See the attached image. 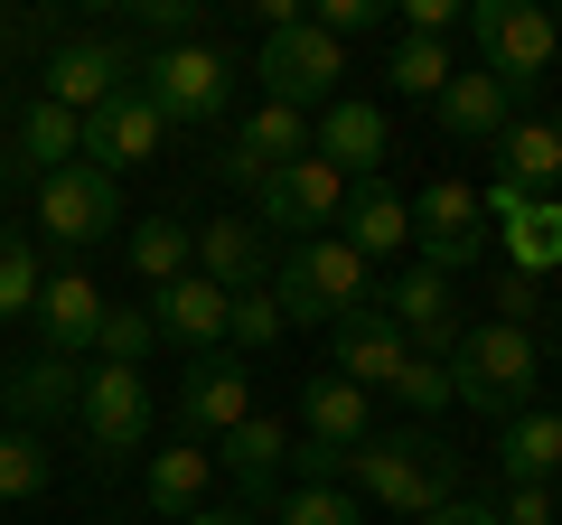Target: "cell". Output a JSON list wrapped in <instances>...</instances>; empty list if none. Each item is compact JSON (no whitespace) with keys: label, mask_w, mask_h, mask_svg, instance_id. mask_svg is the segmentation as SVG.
Masks as SVG:
<instances>
[{"label":"cell","mask_w":562,"mask_h":525,"mask_svg":"<svg viewBox=\"0 0 562 525\" xmlns=\"http://www.w3.org/2000/svg\"><path fill=\"white\" fill-rule=\"evenodd\" d=\"M347 479L375 506H394V516H431V506L460 498V460H450L441 442H422V432H375V442H357L347 450Z\"/></svg>","instance_id":"obj_1"},{"label":"cell","mask_w":562,"mask_h":525,"mask_svg":"<svg viewBox=\"0 0 562 525\" xmlns=\"http://www.w3.org/2000/svg\"><path fill=\"white\" fill-rule=\"evenodd\" d=\"M272 301L291 310V320H357V310H375V272H366V254L347 235H301L291 254H281L272 272Z\"/></svg>","instance_id":"obj_2"},{"label":"cell","mask_w":562,"mask_h":525,"mask_svg":"<svg viewBox=\"0 0 562 525\" xmlns=\"http://www.w3.org/2000/svg\"><path fill=\"white\" fill-rule=\"evenodd\" d=\"M535 376H543V357H535V338H525L516 320L460 328V347H450V394L479 404V413H497V423H516V413H525Z\"/></svg>","instance_id":"obj_3"},{"label":"cell","mask_w":562,"mask_h":525,"mask_svg":"<svg viewBox=\"0 0 562 525\" xmlns=\"http://www.w3.org/2000/svg\"><path fill=\"white\" fill-rule=\"evenodd\" d=\"M140 94L160 103V122H216L235 103V57L216 38H179L140 57Z\"/></svg>","instance_id":"obj_4"},{"label":"cell","mask_w":562,"mask_h":525,"mask_svg":"<svg viewBox=\"0 0 562 525\" xmlns=\"http://www.w3.org/2000/svg\"><path fill=\"white\" fill-rule=\"evenodd\" d=\"M254 76L272 85V103H328V94H338V76H347V47L328 38V29L291 20V29H262Z\"/></svg>","instance_id":"obj_5"},{"label":"cell","mask_w":562,"mask_h":525,"mask_svg":"<svg viewBox=\"0 0 562 525\" xmlns=\"http://www.w3.org/2000/svg\"><path fill=\"white\" fill-rule=\"evenodd\" d=\"M469 29H479V57H487V76L516 94V85H535L543 66H553V47H562V29L543 20L535 0H479L469 10Z\"/></svg>","instance_id":"obj_6"},{"label":"cell","mask_w":562,"mask_h":525,"mask_svg":"<svg viewBox=\"0 0 562 525\" xmlns=\"http://www.w3.org/2000/svg\"><path fill=\"white\" fill-rule=\"evenodd\" d=\"M413 235H422V262L431 272H469L479 262V244H487V206H479V188H460V179H431L413 198Z\"/></svg>","instance_id":"obj_7"},{"label":"cell","mask_w":562,"mask_h":525,"mask_svg":"<svg viewBox=\"0 0 562 525\" xmlns=\"http://www.w3.org/2000/svg\"><path fill=\"white\" fill-rule=\"evenodd\" d=\"M347 188H357V179H347V169H328L319 150H310V160L272 169L254 198H262V225H291V244H301V235H328V225L347 216Z\"/></svg>","instance_id":"obj_8"},{"label":"cell","mask_w":562,"mask_h":525,"mask_svg":"<svg viewBox=\"0 0 562 525\" xmlns=\"http://www.w3.org/2000/svg\"><path fill=\"white\" fill-rule=\"evenodd\" d=\"M76 423H85V442H94L103 460L140 450V442H150V384H140V366H85Z\"/></svg>","instance_id":"obj_9"},{"label":"cell","mask_w":562,"mask_h":525,"mask_svg":"<svg viewBox=\"0 0 562 525\" xmlns=\"http://www.w3.org/2000/svg\"><path fill=\"white\" fill-rule=\"evenodd\" d=\"M38 225H47L57 244L113 235V225H122V179H113V169H94V160H76V169H57V179H38Z\"/></svg>","instance_id":"obj_10"},{"label":"cell","mask_w":562,"mask_h":525,"mask_svg":"<svg viewBox=\"0 0 562 525\" xmlns=\"http://www.w3.org/2000/svg\"><path fill=\"white\" fill-rule=\"evenodd\" d=\"M179 423H188V442H225V432H244L254 423V376H244V357H198L188 366V384H179Z\"/></svg>","instance_id":"obj_11"},{"label":"cell","mask_w":562,"mask_h":525,"mask_svg":"<svg viewBox=\"0 0 562 525\" xmlns=\"http://www.w3.org/2000/svg\"><path fill=\"white\" fill-rule=\"evenodd\" d=\"M160 142H169V122H160V103L140 94V85H122L103 113H85V160L94 169H140V160H160Z\"/></svg>","instance_id":"obj_12"},{"label":"cell","mask_w":562,"mask_h":525,"mask_svg":"<svg viewBox=\"0 0 562 525\" xmlns=\"http://www.w3.org/2000/svg\"><path fill=\"white\" fill-rule=\"evenodd\" d=\"M310 142H319V132H310V113H301V103H262V113H254V122L235 132V150H225V179L262 188L272 169L310 160Z\"/></svg>","instance_id":"obj_13"},{"label":"cell","mask_w":562,"mask_h":525,"mask_svg":"<svg viewBox=\"0 0 562 525\" xmlns=\"http://www.w3.org/2000/svg\"><path fill=\"white\" fill-rule=\"evenodd\" d=\"M198 272L225 291V301H244V291L272 282V244H262L254 216H206L198 225Z\"/></svg>","instance_id":"obj_14"},{"label":"cell","mask_w":562,"mask_h":525,"mask_svg":"<svg viewBox=\"0 0 562 525\" xmlns=\"http://www.w3.org/2000/svg\"><path fill=\"white\" fill-rule=\"evenodd\" d=\"M132 76H140V66L122 57L113 38H76V47H57V66H47V103H66V113H103Z\"/></svg>","instance_id":"obj_15"},{"label":"cell","mask_w":562,"mask_h":525,"mask_svg":"<svg viewBox=\"0 0 562 525\" xmlns=\"http://www.w3.org/2000/svg\"><path fill=\"white\" fill-rule=\"evenodd\" d=\"M403 366H413V338H403L384 310H357V320H338V376L357 384V394H394Z\"/></svg>","instance_id":"obj_16"},{"label":"cell","mask_w":562,"mask_h":525,"mask_svg":"<svg viewBox=\"0 0 562 525\" xmlns=\"http://www.w3.org/2000/svg\"><path fill=\"white\" fill-rule=\"evenodd\" d=\"M103 282L94 272H47L38 282V310H29V320L47 328V357H76V347H94V328H103Z\"/></svg>","instance_id":"obj_17"},{"label":"cell","mask_w":562,"mask_h":525,"mask_svg":"<svg viewBox=\"0 0 562 525\" xmlns=\"http://www.w3.org/2000/svg\"><path fill=\"white\" fill-rule=\"evenodd\" d=\"M384 320H394L413 347H431L441 366H450V347H460V328H450V282L431 272V262H413V272L384 291Z\"/></svg>","instance_id":"obj_18"},{"label":"cell","mask_w":562,"mask_h":525,"mask_svg":"<svg viewBox=\"0 0 562 525\" xmlns=\"http://www.w3.org/2000/svg\"><path fill=\"white\" fill-rule=\"evenodd\" d=\"M150 320H160V338H179V347H198V357H216L225 328H235V301H225L206 272H188V282L160 291V310H150Z\"/></svg>","instance_id":"obj_19"},{"label":"cell","mask_w":562,"mask_h":525,"mask_svg":"<svg viewBox=\"0 0 562 525\" xmlns=\"http://www.w3.org/2000/svg\"><path fill=\"white\" fill-rule=\"evenodd\" d=\"M479 206L506 225V254H516L525 272H553V262H562V206H553V198H516V188H487Z\"/></svg>","instance_id":"obj_20"},{"label":"cell","mask_w":562,"mask_h":525,"mask_svg":"<svg viewBox=\"0 0 562 525\" xmlns=\"http://www.w3.org/2000/svg\"><path fill=\"white\" fill-rule=\"evenodd\" d=\"M76 404H85V366L76 357H38V366H20V376L0 384V413L20 432H38L47 413H76Z\"/></svg>","instance_id":"obj_21"},{"label":"cell","mask_w":562,"mask_h":525,"mask_svg":"<svg viewBox=\"0 0 562 525\" xmlns=\"http://www.w3.org/2000/svg\"><path fill=\"white\" fill-rule=\"evenodd\" d=\"M310 150L366 188V179L384 169V113H375V103H328V113H319V142H310Z\"/></svg>","instance_id":"obj_22"},{"label":"cell","mask_w":562,"mask_h":525,"mask_svg":"<svg viewBox=\"0 0 562 525\" xmlns=\"http://www.w3.org/2000/svg\"><path fill=\"white\" fill-rule=\"evenodd\" d=\"M562 179V122H506L497 142V188H516V198H543V188Z\"/></svg>","instance_id":"obj_23"},{"label":"cell","mask_w":562,"mask_h":525,"mask_svg":"<svg viewBox=\"0 0 562 525\" xmlns=\"http://www.w3.org/2000/svg\"><path fill=\"white\" fill-rule=\"evenodd\" d=\"M301 413H310V442L319 450H357V442H375V394H357L347 376H319L301 394Z\"/></svg>","instance_id":"obj_24"},{"label":"cell","mask_w":562,"mask_h":525,"mask_svg":"<svg viewBox=\"0 0 562 525\" xmlns=\"http://www.w3.org/2000/svg\"><path fill=\"white\" fill-rule=\"evenodd\" d=\"M347 244H357L366 262L375 254H403V244H413V198H394V188L384 179H366V188H347Z\"/></svg>","instance_id":"obj_25"},{"label":"cell","mask_w":562,"mask_h":525,"mask_svg":"<svg viewBox=\"0 0 562 525\" xmlns=\"http://www.w3.org/2000/svg\"><path fill=\"white\" fill-rule=\"evenodd\" d=\"M497 469L516 488H543L562 469V413H516V423H497Z\"/></svg>","instance_id":"obj_26"},{"label":"cell","mask_w":562,"mask_h":525,"mask_svg":"<svg viewBox=\"0 0 562 525\" xmlns=\"http://www.w3.org/2000/svg\"><path fill=\"white\" fill-rule=\"evenodd\" d=\"M20 160L38 169V179H57V169H76L85 160V113H66V103H29L20 113Z\"/></svg>","instance_id":"obj_27"},{"label":"cell","mask_w":562,"mask_h":525,"mask_svg":"<svg viewBox=\"0 0 562 525\" xmlns=\"http://www.w3.org/2000/svg\"><path fill=\"white\" fill-rule=\"evenodd\" d=\"M441 132H460V142H506V85L487 76V66L441 85Z\"/></svg>","instance_id":"obj_28"},{"label":"cell","mask_w":562,"mask_h":525,"mask_svg":"<svg viewBox=\"0 0 562 525\" xmlns=\"http://www.w3.org/2000/svg\"><path fill=\"white\" fill-rule=\"evenodd\" d=\"M206 479H216V450H206V442H179V450H160V460H150V506L188 525V516L206 506Z\"/></svg>","instance_id":"obj_29"},{"label":"cell","mask_w":562,"mask_h":525,"mask_svg":"<svg viewBox=\"0 0 562 525\" xmlns=\"http://www.w3.org/2000/svg\"><path fill=\"white\" fill-rule=\"evenodd\" d=\"M188 262H198V225H179V216H140V225H132V272H140L150 291L188 282Z\"/></svg>","instance_id":"obj_30"},{"label":"cell","mask_w":562,"mask_h":525,"mask_svg":"<svg viewBox=\"0 0 562 525\" xmlns=\"http://www.w3.org/2000/svg\"><path fill=\"white\" fill-rule=\"evenodd\" d=\"M216 460L235 469V479L254 488V498H272L281 460H291V442H281V423H272V413H254V423H244V432H225V450H216Z\"/></svg>","instance_id":"obj_31"},{"label":"cell","mask_w":562,"mask_h":525,"mask_svg":"<svg viewBox=\"0 0 562 525\" xmlns=\"http://www.w3.org/2000/svg\"><path fill=\"white\" fill-rule=\"evenodd\" d=\"M47 469H57V450H47L38 432H20V423L0 432V498H10V506H29V498H38V488H47Z\"/></svg>","instance_id":"obj_32"},{"label":"cell","mask_w":562,"mask_h":525,"mask_svg":"<svg viewBox=\"0 0 562 525\" xmlns=\"http://www.w3.org/2000/svg\"><path fill=\"white\" fill-rule=\"evenodd\" d=\"M38 244L20 235V225H0V320H29V310H38Z\"/></svg>","instance_id":"obj_33"},{"label":"cell","mask_w":562,"mask_h":525,"mask_svg":"<svg viewBox=\"0 0 562 525\" xmlns=\"http://www.w3.org/2000/svg\"><path fill=\"white\" fill-rule=\"evenodd\" d=\"M384 76H394V94H422V103H441V85L460 76V66H450V47H441V38H403Z\"/></svg>","instance_id":"obj_34"},{"label":"cell","mask_w":562,"mask_h":525,"mask_svg":"<svg viewBox=\"0 0 562 525\" xmlns=\"http://www.w3.org/2000/svg\"><path fill=\"white\" fill-rule=\"evenodd\" d=\"M150 338H160V320H150V310H103V328H94V347H103V366H140L150 357Z\"/></svg>","instance_id":"obj_35"},{"label":"cell","mask_w":562,"mask_h":525,"mask_svg":"<svg viewBox=\"0 0 562 525\" xmlns=\"http://www.w3.org/2000/svg\"><path fill=\"white\" fill-rule=\"evenodd\" d=\"M281 525H357V488H291L281 498Z\"/></svg>","instance_id":"obj_36"},{"label":"cell","mask_w":562,"mask_h":525,"mask_svg":"<svg viewBox=\"0 0 562 525\" xmlns=\"http://www.w3.org/2000/svg\"><path fill=\"white\" fill-rule=\"evenodd\" d=\"M281 328H291V310H281L272 282H262V291H244V301H235V328H225V338H235V347H272Z\"/></svg>","instance_id":"obj_37"},{"label":"cell","mask_w":562,"mask_h":525,"mask_svg":"<svg viewBox=\"0 0 562 525\" xmlns=\"http://www.w3.org/2000/svg\"><path fill=\"white\" fill-rule=\"evenodd\" d=\"M394 394H403L413 413H441V404H460V394H450V366H441V357H422V347H413V366H403V384H394Z\"/></svg>","instance_id":"obj_38"},{"label":"cell","mask_w":562,"mask_h":525,"mask_svg":"<svg viewBox=\"0 0 562 525\" xmlns=\"http://www.w3.org/2000/svg\"><path fill=\"white\" fill-rule=\"evenodd\" d=\"M301 20H310V29H328V38L347 47V38H366L384 10H375V0H319V10H301Z\"/></svg>","instance_id":"obj_39"},{"label":"cell","mask_w":562,"mask_h":525,"mask_svg":"<svg viewBox=\"0 0 562 525\" xmlns=\"http://www.w3.org/2000/svg\"><path fill=\"white\" fill-rule=\"evenodd\" d=\"M469 10L460 0H403V38H441V29H460Z\"/></svg>","instance_id":"obj_40"},{"label":"cell","mask_w":562,"mask_h":525,"mask_svg":"<svg viewBox=\"0 0 562 525\" xmlns=\"http://www.w3.org/2000/svg\"><path fill=\"white\" fill-rule=\"evenodd\" d=\"M497 525H553V498H543V488H516V479H506V498H497Z\"/></svg>","instance_id":"obj_41"},{"label":"cell","mask_w":562,"mask_h":525,"mask_svg":"<svg viewBox=\"0 0 562 525\" xmlns=\"http://www.w3.org/2000/svg\"><path fill=\"white\" fill-rule=\"evenodd\" d=\"M422 525H497V506H469V498H450V506H431Z\"/></svg>","instance_id":"obj_42"},{"label":"cell","mask_w":562,"mask_h":525,"mask_svg":"<svg viewBox=\"0 0 562 525\" xmlns=\"http://www.w3.org/2000/svg\"><path fill=\"white\" fill-rule=\"evenodd\" d=\"M188 525H254V516H244V506H198Z\"/></svg>","instance_id":"obj_43"}]
</instances>
